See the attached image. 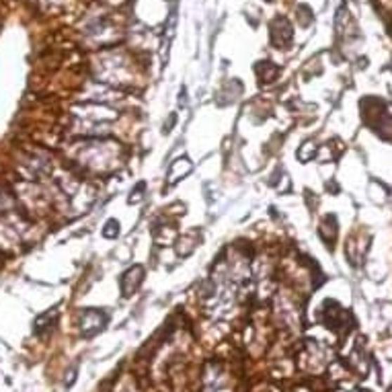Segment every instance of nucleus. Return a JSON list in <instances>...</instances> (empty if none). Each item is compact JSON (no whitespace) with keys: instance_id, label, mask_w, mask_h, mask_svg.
<instances>
[{"instance_id":"obj_1","label":"nucleus","mask_w":392,"mask_h":392,"mask_svg":"<svg viewBox=\"0 0 392 392\" xmlns=\"http://www.w3.org/2000/svg\"><path fill=\"white\" fill-rule=\"evenodd\" d=\"M117 228H119V224L115 222V220H109L107 224H105V230H103V235L105 236H117Z\"/></svg>"}]
</instances>
